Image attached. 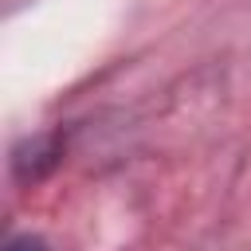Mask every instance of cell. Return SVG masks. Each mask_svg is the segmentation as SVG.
Masks as SVG:
<instances>
[{"instance_id": "obj_1", "label": "cell", "mask_w": 251, "mask_h": 251, "mask_svg": "<svg viewBox=\"0 0 251 251\" xmlns=\"http://www.w3.org/2000/svg\"><path fill=\"white\" fill-rule=\"evenodd\" d=\"M55 161H59V137H55V133L27 141V145L16 149V157H12L20 180H39L47 169H55Z\"/></svg>"}, {"instance_id": "obj_2", "label": "cell", "mask_w": 251, "mask_h": 251, "mask_svg": "<svg viewBox=\"0 0 251 251\" xmlns=\"http://www.w3.org/2000/svg\"><path fill=\"white\" fill-rule=\"evenodd\" d=\"M4 251H47V243L39 235H12L4 243Z\"/></svg>"}]
</instances>
